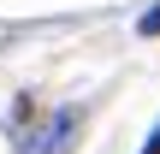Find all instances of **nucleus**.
<instances>
[{"label": "nucleus", "instance_id": "f03ea898", "mask_svg": "<svg viewBox=\"0 0 160 154\" xmlns=\"http://www.w3.org/2000/svg\"><path fill=\"white\" fill-rule=\"evenodd\" d=\"M137 30H142V36H160V6H154V12H142V24H137Z\"/></svg>", "mask_w": 160, "mask_h": 154}, {"label": "nucleus", "instance_id": "7ed1b4c3", "mask_svg": "<svg viewBox=\"0 0 160 154\" xmlns=\"http://www.w3.org/2000/svg\"><path fill=\"white\" fill-rule=\"evenodd\" d=\"M142 154H160V131H154V137H148V142H142Z\"/></svg>", "mask_w": 160, "mask_h": 154}, {"label": "nucleus", "instance_id": "f257e3e1", "mask_svg": "<svg viewBox=\"0 0 160 154\" xmlns=\"http://www.w3.org/2000/svg\"><path fill=\"white\" fill-rule=\"evenodd\" d=\"M83 119L77 113H53V119H42L36 131H24L18 137V154H65V142H71V131H77Z\"/></svg>", "mask_w": 160, "mask_h": 154}, {"label": "nucleus", "instance_id": "20e7f679", "mask_svg": "<svg viewBox=\"0 0 160 154\" xmlns=\"http://www.w3.org/2000/svg\"><path fill=\"white\" fill-rule=\"evenodd\" d=\"M154 131H160V125H154Z\"/></svg>", "mask_w": 160, "mask_h": 154}]
</instances>
